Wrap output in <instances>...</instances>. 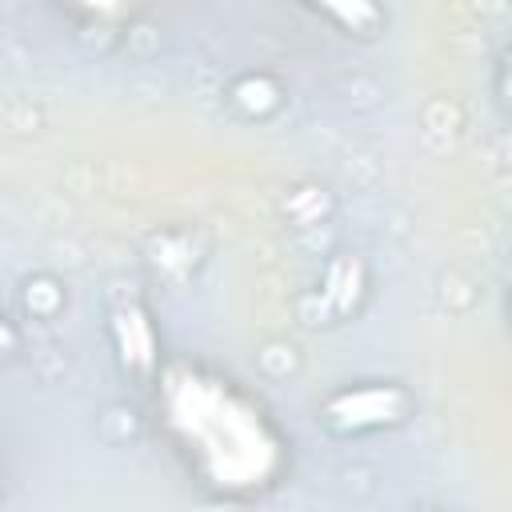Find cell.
Masks as SVG:
<instances>
[{"mask_svg":"<svg viewBox=\"0 0 512 512\" xmlns=\"http://www.w3.org/2000/svg\"><path fill=\"white\" fill-rule=\"evenodd\" d=\"M160 416L188 468L216 492H260L284 472L280 432L256 400L216 372L172 364L160 376Z\"/></svg>","mask_w":512,"mask_h":512,"instance_id":"1","label":"cell"},{"mask_svg":"<svg viewBox=\"0 0 512 512\" xmlns=\"http://www.w3.org/2000/svg\"><path fill=\"white\" fill-rule=\"evenodd\" d=\"M412 412V396L400 384H360L344 388L324 404V424L340 436L392 428Z\"/></svg>","mask_w":512,"mask_h":512,"instance_id":"2","label":"cell"},{"mask_svg":"<svg viewBox=\"0 0 512 512\" xmlns=\"http://www.w3.org/2000/svg\"><path fill=\"white\" fill-rule=\"evenodd\" d=\"M112 340H116L124 372H132L136 380L156 376V364H160L156 360V332H152L148 312L136 300H120L112 308Z\"/></svg>","mask_w":512,"mask_h":512,"instance_id":"3","label":"cell"},{"mask_svg":"<svg viewBox=\"0 0 512 512\" xmlns=\"http://www.w3.org/2000/svg\"><path fill=\"white\" fill-rule=\"evenodd\" d=\"M304 4H312L324 16H332L340 28L356 32V36H372L384 24V12H380L376 0H304Z\"/></svg>","mask_w":512,"mask_h":512,"instance_id":"4","label":"cell"},{"mask_svg":"<svg viewBox=\"0 0 512 512\" xmlns=\"http://www.w3.org/2000/svg\"><path fill=\"white\" fill-rule=\"evenodd\" d=\"M68 4L88 12V16H116L124 8V0H68Z\"/></svg>","mask_w":512,"mask_h":512,"instance_id":"5","label":"cell"},{"mask_svg":"<svg viewBox=\"0 0 512 512\" xmlns=\"http://www.w3.org/2000/svg\"><path fill=\"white\" fill-rule=\"evenodd\" d=\"M500 100H504V108H512V48H508L504 68H500Z\"/></svg>","mask_w":512,"mask_h":512,"instance_id":"6","label":"cell"}]
</instances>
